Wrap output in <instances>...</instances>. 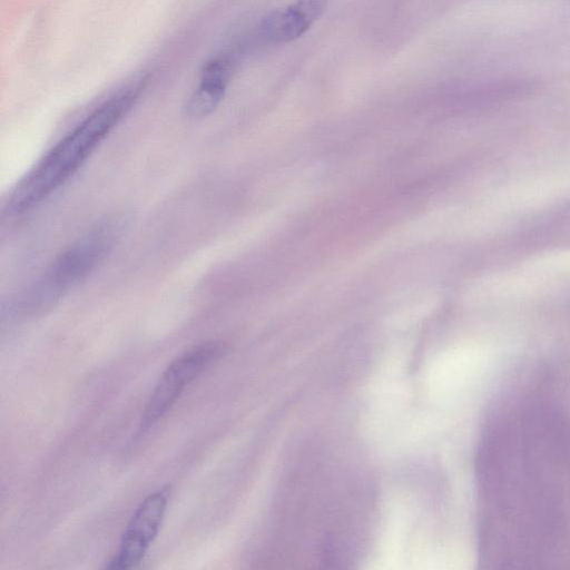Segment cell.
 Listing matches in <instances>:
<instances>
[{
	"label": "cell",
	"instance_id": "cell-1",
	"mask_svg": "<svg viewBox=\"0 0 570 570\" xmlns=\"http://www.w3.org/2000/svg\"><path fill=\"white\" fill-rule=\"evenodd\" d=\"M147 83V77L137 78L92 109L17 183L6 209L27 213L63 186L129 114Z\"/></svg>",
	"mask_w": 570,
	"mask_h": 570
},
{
	"label": "cell",
	"instance_id": "cell-2",
	"mask_svg": "<svg viewBox=\"0 0 570 570\" xmlns=\"http://www.w3.org/2000/svg\"><path fill=\"white\" fill-rule=\"evenodd\" d=\"M124 227V216L105 218L65 248L23 293L22 308L42 311L69 294L104 262Z\"/></svg>",
	"mask_w": 570,
	"mask_h": 570
},
{
	"label": "cell",
	"instance_id": "cell-3",
	"mask_svg": "<svg viewBox=\"0 0 570 570\" xmlns=\"http://www.w3.org/2000/svg\"><path fill=\"white\" fill-rule=\"evenodd\" d=\"M225 347L219 342H204L177 356L163 372L140 417L138 433L153 428L176 403L185 387L215 363Z\"/></svg>",
	"mask_w": 570,
	"mask_h": 570
},
{
	"label": "cell",
	"instance_id": "cell-4",
	"mask_svg": "<svg viewBox=\"0 0 570 570\" xmlns=\"http://www.w3.org/2000/svg\"><path fill=\"white\" fill-rule=\"evenodd\" d=\"M170 495V485L148 494L134 511L121 535L119 549L106 566L120 570L137 566L160 529Z\"/></svg>",
	"mask_w": 570,
	"mask_h": 570
},
{
	"label": "cell",
	"instance_id": "cell-5",
	"mask_svg": "<svg viewBox=\"0 0 570 570\" xmlns=\"http://www.w3.org/2000/svg\"><path fill=\"white\" fill-rule=\"evenodd\" d=\"M570 197V163L542 175L508 185L494 195V206L534 209Z\"/></svg>",
	"mask_w": 570,
	"mask_h": 570
},
{
	"label": "cell",
	"instance_id": "cell-6",
	"mask_svg": "<svg viewBox=\"0 0 570 570\" xmlns=\"http://www.w3.org/2000/svg\"><path fill=\"white\" fill-rule=\"evenodd\" d=\"M234 70L235 58L228 52L207 60L200 70L197 87L185 102L186 116L200 119L210 115L220 104Z\"/></svg>",
	"mask_w": 570,
	"mask_h": 570
},
{
	"label": "cell",
	"instance_id": "cell-7",
	"mask_svg": "<svg viewBox=\"0 0 570 570\" xmlns=\"http://www.w3.org/2000/svg\"><path fill=\"white\" fill-rule=\"evenodd\" d=\"M327 0H296L285 9L268 14L261 23L259 36L267 42L286 43L301 37L320 17Z\"/></svg>",
	"mask_w": 570,
	"mask_h": 570
},
{
	"label": "cell",
	"instance_id": "cell-8",
	"mask_svg": "<svg viewBox=\"0 0 570 570\" xmlns=\"http://www.w3.org/2000/svg\"><path fill=\"white\" fill-rule=\"evenodd\" d=\"M520 268L541 289L549 282L570 277V249L550 250L534 255Z\"/></svg>",
	"mask_w": 570,
	"mask_h": 570
}]
</instances>
